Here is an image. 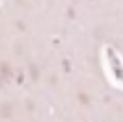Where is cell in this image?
I'll return each instance as SVG.
<instances>
[]
</instances>
